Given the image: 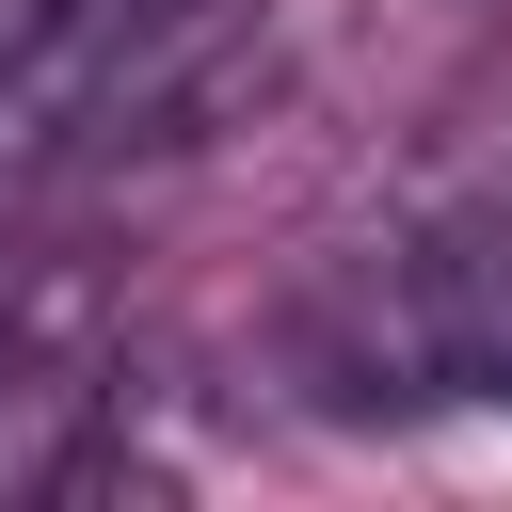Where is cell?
Masks as SVG:
<instances>
[{"instance_id":"6da1fadb","label":"cell","mask_w":512,"mask_h":512,"mask_svg":"<svg viewBox=\"0 0 512 512\" xmlns=\"http://www.w3.org/2000/svg\"><path fill=\"white\" fill-rule=\"evenodd\" d=\"M80 368H48V352H0V496H32V480H64L80 464Z\"/></svg>"}]
</instances>
